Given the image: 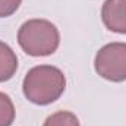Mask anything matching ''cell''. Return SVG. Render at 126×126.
Listing matches in <instances>:
<instances>
[{
	"label": "cell",
	"instance_id": "8",
	"mask_svg": "<svg viewBox=\"0 0 126 126\" xmlns=\"http://www.w3.org/2000/svg\"><path fill=\"white\" fill-rule=\"evenodd\" d=\"M22 0H0V18H7L13 15L19 9Z\"/></svg>",
	"mask_w": 126,
	"mask_h": 126
},
{
	"label": "cell",
	"instance_id": "1",
	"mask_svg": "<svg viewBox=\"0 0 126 126\" xmlns=\"http://www.w3.org/2000/svg\"><path fill=\"white\" fill-rule=\"evenodd\" d=\"M24 94L38 106H47L60 98L66 88L63 72L51 64H40L28 70L24 78Z\"/></svg>",
	"mask_w": 126,
	"mask_h": 126
},
{
	"label": "cell",
	"instance_id": "6",
	"mask_svg": "<svg viewBox=\"0 0 126 126\" xmlns=\"http://www.w3.org/2000/svg\"><path fill=\"white\" fill-rule=\"evenodd\" d=\"M15 120V106L9 95L0 93V126H10Z\"/></svg>",
	"mask_w": 126,
	"mask_h": 126
},
{
	"label": "cell",
	"instance_id": "4",
	"mask_svg": "<svg viewBox=\"0 0 126 126\" xmlns=\"http://www.w3.org/2000/svg\"><path fill=\"white\" fill-rule=\"evenodd\" d=\"M101 19L110 31L126 34V0H106Z\"/></svg>",
	"mask_w": 126,
	"mask_h": 126
},
{
	"label": "cell",
	"instance_id": "3",
	"mask_svg": "<svg viewBox=\"0 0 126 126\" xmlns=\"http://www.w3.org/2000/svg\"><path fill=\"white\" fill-rule=\"evenodd\" d=\"M94 67L107 81H126V43H110L101 47L95 54Z\"/></svg>",
	"mask_w": 126,
	"mask_h": 126
},
{
	"label": "cell",
	"instance_id": "2",
	"mask_svg": "<svg viewBox=\"0 0 126 126\" xmlns=\"http://www.w3.org/2000/svg\"><path fill=\"white\" fill-rule=\"evenodd\" d=\"M21 48L34 57L53 54L60 44V34L54 24L46 19H30L18 31Z\"/></svg>",
	"mask_w": 126,
	"mask_h": 126
},
{
	"label": "cell",
	"instance_id": "5",
	"mask_svg": "<svg viewBox=\"0 0 126 126\" xmlns=\"http://www.w3.org/2000/svg\"><path fill=\"white\" fill-rule=\"evenodd\" d=\"M18 69V57L15 51L3 41H0V82L13 78Z\"/></svg>",
	"mask_w": 126,
	"mask_h": 126
},
{
	"label": "cell",
	"instance_id": "7",
	"mask_svg": "<svg viewBox=\"0 0 126 126\" xmlns=\"http://www.w3.org/2000/svg\"><path fill=\"white\" fill-rule=\"evenodd\" d=\"M43 126H79V120L70 111H57L48 116Z\"/></svg>",
	"mask_w": 126,
	"mask_h": 126
}]
</instances>
